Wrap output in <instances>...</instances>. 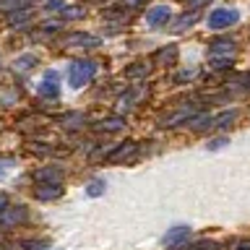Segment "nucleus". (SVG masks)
<instances>
[{"instance_id": "obj_14", "label": "nucleus", "mask_w": 250, "mask_h": 250, "mask_svg": "<svg viewBox=\"0 0 250 250\" xmlns=\"http://www.w3.org/2000/svg\"><path fill=\"white\" fill-rule=\"evenodd\" d=\"M26 5L29 0H0V11H21Z\"/></svg>"}, {"instance_id": "obj_32", "label": "nucleus", "mask_w": 250, "mask_h": 250, "mask_svg": "<svg viewBox=\"0 0 250 250\" xmlns=\"http://www.w3.org/2000/svg\"><path fill=\"white\" fill-rule=\"evenodd\" d=\"M0 175H5V162H3V164H0Z\"/></svg>"}, {"instance_id": "obj_19", "label": "nucleus", "mask_w": 250, "mask_h": 250, "mask_svg": "<svg viewBox=\"0 0 250 250\" xmlns=\"http://www.w3.org/2000/svg\"><path fill=\"white\" fill-rule=\"evenodd\" d=\"M104 180H91V183H89V188H86V193H89L91 195V198H97V195H102V193H104Z\"/></svg>"}, {"instance_id": "obj_9", "label": "nucleus", "mask_w": 250, "mask_h": 250, "mask_svg": "<svg viewBox=\"0 0 250 250\" xmlns=\"http://www.w3.org/2000/svg\"><path fill=\"white\" fill-rule=\"evenodd\" d=\"M190 117H193V109L185 107V109H177V112L167 115V117L162 120V125H164V128H175V125H180V123H188Z\"/></svg>"}, {"instance_id": "obj_30", "label": "nucleus", "mask_w": 250, "mask_h": 250, "mask_svg": "<svg viewBox=\"0 0 250 250\" xmlns=\"http://www.w3.org/2000/svg\"><path fill=\"white\" fill-rule=\"evenodd\" d=\"M125 3H128V5H144L146 0H125Z\"/></svg>"}, {"instance_id": "obj_23", "label": "nucleus", "mask_w": 250, "mask_h": 250, "mask_svg": "<svg viewBox=\"0 0 250 250\" xmlns=\"http://www.w3.org/2000/svg\"><path fill=\"white\" fill-rule=\"evenodd\" d=\"M180 21H183V23H177V26H172L175 31H183V29H188V26H190V23L195 21V13H185L183 19H180Z\"/></svg>"}, {"instance_id": "obj_21", "label": "nucleus", "mask_w": 250, "mask_h": 250, "mask_svg": "<svg viewBox=\"0 0 250 250\" xmlns=\"http://www.w3.org/2000/svg\"><path fill=\"white\" fill-rule=\"evenodd\" d=\"M211 120H214V117L203 112V115H198V117H190V120H188V123H190V128H203V125H208Z\"/></svg>"}, {"instance_id": "obj_5", "label": "nucleus", "mask_w": 250, "mask_h": 250, "mask_svg": "<svg viewBox=\"0 0 250 250\" xmlns=\"http://www.w3.org/2000/svg\"><path fill=\"white\" fill-rule=\"evenodd\" d=\"M188 234H190V227H175V229H169L167 234H164V245L183 248V242L188 240Z\"/></svg>"}, {"instance_id": "obj_29", "label": "nucleus", "mask_w": 250, "mask_h": 250, "mask_svg": "<svg viewBox=\"0 0 250 250\" xmlns=\"http://www.w3.org/2000/svg\"><path fill=\"white\" fill-rule=\"evenodd\" d=\"M65 3H62V0H50V3H47V8H50V11H58V8H62Z\"/></svg>"}, {"instance_id": "obj_11", "label": "nucleus", "mask_w": 250, "mask_h": 250, "mask_svg": "<svg viewBox=\"0 0 250 250\" xmlns=\"http://www.w3.org/2000/svg\"><path fill=\"white\" fill-rule=\"evenodd\" d=\"M37 180L44 185H60L62 180V169H39L37 172Z\"/></svg>"}, {"instance_id": "obj_25", "label": "nucleus", "mask_w": 250, "mask_h": 250, "mask_svg": "<svg viewBox=\"0 0 250 250\" xmlns=\"http://www.w3.org/2000/svg\"><path fill=\"white\" fill-rule=\"evenodd\" d=\"M211 62H214V68H229L232 65V58H211Z\"/></svg>"}, {"instance_id": "obj_13", "label": "nucleus", "mask_w": 250, "mask_h": 250, "mask_svg": "<svg viewBox=\"0 0 250 250\" xmlns=\"http://www.w3.org/2000/svg\"><path fill=\"white\" fill-rule=\"evenodd\" d=\"M234 120H237V112H234V109H229V112H222L219 117H214L211 123H214V128H227V125L234 123Z\"/></svg>"}, {"instance_id": "obj_7", "label": "nucleus", "mask_w": 250, "mask_h": 250, "mask_svg": "<svg viewBox=\"0 0 250 250\" xmlns=\"http://www.w3.org/2000/svg\"><path fill=\"white\" fill-rule=\"evenodd\" d=\"M219 55H222V58H232L234 55V44L229 39H216V42L208 47V58H219Z\"/></svg>"}, {"instance_id": "obj_3", "label": "nucleus", "mask_w": 250, "mask_h": 250, "mask_svg": "<svg viewBox=\"0 0 250 250\" xmlns=\"http://www.w3.org/2000/svg\"><path fill=\"white\" fill-rule=\"evenodd\" d=\"M26 216H29L26 206H11V208L0 211V227H5V229L19 227L21 222H26Z\"/></svg>"}, {"instance_id": "obj_10", "label": "nucleus", "mask_w": 250, "mask_h": 250, "mask_svg": "<svg viewBox=\"0 0 250 250\" xmlns=\"http://www.w3.org/2000/svg\"><path fill=\"white\" fill-rule=\"evenodd\" d=\"M60 193H62L60 185H39L34 190V195L39 201H55V198H60Z\"/></svg>"}, {"instance_id": "obj_28", "label": "nucleus", "mask_w": 250, "mask_h": 250, "mask_svg": "<svg viewBox=\"0 0 250 250\" xmlns=\"http://www.w3.org/2000/svg\"><path fill=\"white\" fill-rule=\"evenodd\" d=\"M206 0H188V8H190V13H195V8H201Z\"/></svg>"}, {"instance_id": "obj_31", "label": "nucleus", "mask_w": 250, "mask_h": 250, "mask_svg": "<svg viewBox=\"0 0 250 250\" xmlns=\"http://www.w3.org/2000/svg\"><path fill=\"white\" fill-rule=\"evenodd\" d=\"M5 203H8V201H5V195L0 193V211H5Z\"/></svg>"}, {"instance_id": "obj_8", "label": "nucleus", "mask_w": 250, "mask_h": 250, "mask_svg": "<svg viewBox=\"0 0 250 250\" xmlns=\"http://www.w3.org/2000/svg\"><path fill=\"white\" fill-rule=\"evenodd\" d=\"M58 91H60V86H58V73L55 70H47V76H44V83L39 86V94L42 97H58Z\"/></svg>"}, {"instance_id": "obj_16", "label": "nucleus", "mask_w": 250, "mask_h": 250, "mask_svg": "<svg viewBox=\"0 0 250 250\" xmlns=\"http://www.w3.org/2000/svg\"><path fill=\"white\" fill-rule=\"evenodd\" d=\"M156 60H169V62H175V58H177V47L175 44H169V47H164V50H159L154 55Z\"/></svg>"}, {"instance_id": "obj_24", "label": "nucleus", "mask_w": 250, "mask_h": 250, "mask_svg": "<svg viewBox=\"0 0 250 250\" xmlns=\"http://www.w3.org/2000/svg\"><path fill=\"white\" fill-rule=\"evenodd\" d=\"M21 248H26V250H44L47 245L42 240H26V242H21Z\"/></svg>"}, {"instance_id": "obj_12", "label": "nucleus", "mask_w": 250, "mask_h": 250, "mask_svg": "<svg viewBox=\"0 0 250 250\" xmlns=\"http://www.w3.org/2000/svg\"><path fill=\"white\" fill-rule=\"evenodd\" d=\"M123 125H125V120H123L120 115H115V117H107V120H102L97 128H99V130H120Z\"/></svg>"}, {"instance_id": "obj_26", "label": "nucleus", "mask_w": 250, "mask_h": 250, "mask_svg": "<svg viewBox=\"0 0 250 250\" xmlns=\"http://www.w3.org/2000/svg\"><path fill=\"white\" fill-rule=\"evenodd\" d=\"M227 144H229V138H216V141H211V144H208V151H219V148L227 146Z\"/></svg>"}, {"instance_id": "obj_27", "label": "nucleus", "mask_w": 250, "mask_h": 250, "mask_svg": "<svg viewBox=\"0 0 250 250\" xmlns=\"http://www.w3.org/2000/svg\"><path fill=\"white\" fill-rule=\"evenodd\" d=\"M193 73H195V70H183V73L175 76V81H188V78H193Z\"/></svg>"}, {"instance_id": "obj_15", "label": "nucleus", "mask_w": 250, "mask_h": 250, "mask_svg": "<svg viewBox=\"0 0 250 250\" xmlns=\"http://www.w3.org/2000/svg\"><path fill=\"white\" fill-rule=\"evenodd\" d=\"M34 65H37L34 55H21V58H16V68H19V70H31Z\"/></svg>"}, {"instance_id": "obj_17", "label": "nucleus", "mask_w": 250, "mask_h": 250, "mask_svg": "<svg viewBox=\"0 0 250 250\" xmlns=\"http://www.w3.org/2000/svg\"><path fill=\"white\" fill-rule=\"evenodd\" d=\"M146 73H148V62H138V65H130L125 70L128 78H138V76H146Z\"/></svg>"}, {"instance_id": "obj_18", "label": "nucleus", "mask_w": 250, "mask_h": 250, "mask_svg": "<svg viewBox=\"0 0 250 250\" xmlns=\"http://www.w3.org/2000/svg\"><path fill=\"white\" fill-rule=\"evenodd\" d=\"M68 44H89V47H94L97 39L89 37V34H73V37H68Z\"/></svg>"}, {"instance_id": "obj_4", "label": "nucleus", "mask_w": 250, "mask_h": 250, "mask_svg": "<svg viewBox=\"0 0 250 250\" xmlns=\"http://www.w3.org/2000/svg\"><path fill=\"white\" fill-rule=\"evenodd\" d=\"M169 19H172V11H169L167 5H156V8H151V11L146 13V21H148V26H151V29L167 26Z\"/></svg>"}, {"instance_id": "obj_2", "label": "nucleus", "mask_w": 250, "mask_h": 250, "mask_svg": "<svg viewBox=\"0 0 250 250\" xmlns=\"http://www.w3.org/2000/svg\"><path fill=\"white\" fill-rule=\"evenodd\" d=\"M237 11H229V8H216V11H211L208 13V29H214V31H222V29H229L232 23H237Z\"/></svg>"}, {"instance_id": "obj_22", "label": "nucleus", "mask_w": 250, "mask_h": 250, "mask_svg": "<svg viewBox=\"0 0 250 250\" xmlns=\"http://www.w3.org/2000/svg\"><path fill=\"white\" fill-rule=\"evenodd\" d=\"M219 245L214 240H201V242H195V245H190V250H216Z\"/></svg>"}, {"instance_id": "obj_6", "label": "nucleus", "mask_w": 250, "mask_h": 250, "mask_svg": "<svg viewBox=\"0 0 250 250\" xmlns=\"http://www.w3.org/2000/svg\"><path fill=\"white\" fill-rule=\"evenodd\" d=\"M133 154H136V144H133V141H125V144H117V148H112V151L107 154V159L109 162H123Z\"/></svg>"}, {"instance_id": "obj_20", "label": "nucleus", "mask_w": 250, "mask_h": 250, "mask_svg": "<svg viewBox=\"0 0 250 250\" xmlns=\"http://www.w3.org/2000/svg\"><path fill=\"white\" fill-rule=\"evenodd\" d=\"M83 120H86L83 115L73 112V115H65V117H62V125H68V128H81V125H83Z\"/></svg>"}, {"instance_id": "obj_1", "label": "nucleus", "mask_w": 250, "mask_h": 250, "mask_svg": "<svg viewBox=\"0 0 250 250\" xmlns=\"http://www.w3.org/2000/svg\"><path fill=\"white\" fill-rule=\"evenodd\" d=\"M94 73H97V62L94 60H76L68 70V81H70V86L81 89L83 83H89L94 78Z\"/></svg>"}]
</instances>
